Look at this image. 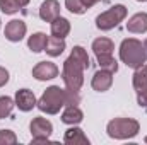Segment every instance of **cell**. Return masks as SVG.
I'll use <instances>...</instances> for the list:
<instances>
[{
    "label": "cell",
    "instance_id": "6da1fadb",
    "mask_svg": "<svg viewBox=\"0 0 147 145\" xmlns=\"http://www.w3.org/2000/svg\"><path fill=\"white\" fill-rule=\"evenodd\" d=\"M79 101H80L79 92L62 89L60 85H51L43 92L36 106L39 111H43L46 114H57V113H60L62 108H65L69 104H79Z\"/></svg>",
    "mask_w": 147,
    "mask_h": 145
},
{
    "label": "cell",
    "instance_id": "7a4b0ae2",
    "mask_svg": "<svg viewBox=\"0 0 147 145\" xmlns=\"http://www.w3.org/2000/svg\"><path fill=\"white\" fill-rule=\"evenodd\" d=\"M120 60L130 67V68H139L146 63V53H144V44L135 39V38H127L120 44Z\"/></svg>",
    "mask_w": 147,
    "mask_h": 145
},
{
    "label": "cell",
    "instance_id": "3957f363",
    "mask_svg": "<svg viewBox=\"0 0 147 145\" xmlns=\"http://www.w3.org/2000/svg\"><path fill=\"white\" fill-rule=\"evenodd\" d=\"M140 132V125L134 118H115L111 119L106 126V133L110 138L115 140H128L137 137Z\"/></svg>",
    "mask_w": 147,
    "mask_h": 145
},
{
    "label": "cell",
    "instance_id": "277c9868",
    "mask_svg": "<svg viewBox=\"0 0 147 145\" xmlns=\"http://www.w3.org/2000/svg\"><path fill=\"white\" fill-rule=\"evenodd\" d=\"M84 67L80 63H77L74 58H67L63 62V68H62V79H63V84H65V89L67 91H72V92H79L82 84H84Z\"/></svg>",
    "mask_w": 147,
    "mask_h": 145
},
{
    "label": "cell",
    "instance_id": "5b68a950",
    "mask_svg": "<svg viewBox=\"0 0 147 145\" xmlns=\"http://www.w3.org/2000/svg\"><path fill=\"white\" fill-rule=\"evenodd\" d=\"M127 14H128L127 7L121 5V3H116V5L110 7L108 10L101 12V14L96 17V28L101 29V31H110L113 28H116V26L127 17Z\"/></svg>",
    "mask_w": 147,
    "mask_h": 145
},
{
    "label": "cell",
    "instance_id": "8992f818",
    "mask_svg": "<svg viewBox=\"0 0 147 145\" xmlns=\"http://www.w3.org/2000/svg\"><path fill=\"white\" fill-rule=\"evenodd\" d=\"M29 130L33 135V144H45L50 142V135L53 133V125L46 118L38 116L33 118V121L29 123Z\"/></svg>",
    "mask_w": 147,
    "mask_h": 145
},
{
    "label": "cell",
    "instance_id": "52a82bcc",
    "mask_svg": "<svg viewBox=\"0 0 147 145\" xmlns=\"http://www.w3.org/2000/svg\"><path fill=\"white\" fill-rule=\"evenodd\" d=\"M26 31H28L26 22L21 21V19H14V21H10V22L5 26L3 34H5V38H7L9 41H12V43H19L22 38L26 36Z\"/></svg>",
    "mask_w": 147,
    "mask_h": 145
},
{
    "label": "cell",
    "instance_id": "ba28073f",
    "mask_svg": "<svg viewBox=\"0 0 147 145\" xmlns=\"http://www.w3.org/2000/svg\"><path fill=\"white\" fill-rule=\"evenodd\" d=\"M14 103H16L17 108L21 109V111H24V113L31 111V109L38 104L36 97H34V92L29 91V89H19V91L16 92V99H14Z\"/></svg>",
    "mask_w": 147,
    "mask_h": 145
},
{
    "label": "cell",
    "instance_id": "9c48e42d",
    "mask_svg": "<svg viewBox=\"0 0 147 145\" xmlns=\"http://www.w3.org/2000/svg\"><path fill=\"white\" fill-rule=\"evenodd\" d=\"M33 77L36 80H51L58 77V67L53 62H39L33 68Z\"/></svg>",
    "mask_w": 147,
    "mask_h": 145
},
{
    "label": "cell",
    "instance_id": "30bf717a",
    "mask_svg": "<svg viewBox=\"0 0 147 145\" xmlns=\"http://www.w3.org/2000/svg\"><path fill=\"white\" fill-rule=\"evenodd\" d=\"M91 85L98 92H106L111 85H113V73L108 72V70H105V68H99L98 72L94 73V77L91 80Z\"/></svg>",
    "mask_w": 147,
    "mask_h": 145
},
{
    "label": "cell",
    "instance_id": "8fae6325",
    "mask_svg": "<svg viewBox=\"0 0 147 145\" xmlns=\"http://www.w3.org/2000/svg\"><path fill=\"white\" fill-rule=\"evenodd\" d=\"M39 17L45 22H51L60 17V2L58 0H45L39 7Z\"/></svg>",
    "mask_w": 147,
    "mask_h": 145
},
{
    "label": "cell",
    "instance_id": "7c38bea8",
    "mask_svg": "<svg viewBox=\"0 0 147 145\" xmlns=\"http://www.w3.org/2000/svg\"><path fill=\"white\" fill-rule=\"evenodd\" d=\"M127 31L134 34L147 33V12H137L134 14L127 22Z\"/></svg>",
    "mask_w": 147,
    "mask_h": 145
},
{
    "label": "cell",
    "instance_id": "4fadbf2b",
    "mask_svg": "<svg viewBox=\"0 0 147 145\" xmlns=\"http://www.w3.org/2000/svg\"><path fill=\"white\" fill-rule=\"evenodd\" d=\"M82 119H84V113H82V109L79 108L77 104H69V106H65L63 113H62V123L72 126V125H79Z\"/></svg>",
    "mask_w": 147,
    "mask_h": 145
},
{
    "label": "cell",
    "instance_id": "5bb4252c",
    "mask_svg": "<svg viewBox=\"0 0 147 145\" xmlns=\"http://www.w3.org/2000/svg\"><path fill=\"white\" fill-rule=\"evenodd\" d=\"M63 142L67 145H89V138L84 135V132L80 128H77L72 125V128H69L63 135Z\"/></svg>",
    "mask_w": 147,
    "mask_h": 145
},
{
    "label": "cell",
    "instance_id": "9a60e30c",
    "mask_svg": "<svg viewBox=\"0 0 147 145\" xmlns=\"http://www.w3.org/2000/svg\"><path fill=\"white\" fill-rule=\"evenodd\" d=\"M132 85H134L137 94L147 92V65H142V67L135 68L134 77H132Z\"/></svg>",
    "mask_w": 147,
    "mask_h": 145
},
{
    "label": "cell",
    "instance_id": "2e32d148",
    "mask_svg": "<svg viewBox=\"0 0 147 145\" xmlns=\"http://www.w3.org/2000/svg\"><path fill=\"white\" fill-rule=\"evenodd\" d=\"M50 24H51V36L62 38V39H65L69 36V33H70V21L69 19L60 15L55 21H51Z\"/></svg>",
    "mask_w": 147,
    "mask_h": 145
},
{
    "label": "cell",
    "instance_id": "e0dca14e",
    "mask_svg": "<svg viewBox=\"0 0 147 145\" xmlns=\"http://www.w3.org/2000/svg\"><path fill=\"white\" fill-rule=\"evenodd\" d=\"M115 50V43L111 41L110 38H98L92 41V51L96 56L99 55H113Z\"/></svg>",
    "mask_w": 147,
    "mask_h": 145
},
{
    "label": "cell",
    "instance_id": "ac0fdd59",
    "mask_svg": "<svg viewBox=\"0 0 147 145\" xmlns=\"http://www.w3.org/2000/svg\"><path fill=\"white\" fill-rule=\"evenodd\" d=\"M65 50V39L57 36H48L46 39V46H45V51L50 55V56H60Z\"/></svg>",
    "mask_w": 147,
    "mask_h": 145
},
{
    "label": "cell",
    "instance_id": "d6986e66",
    "mask_svg": "<svg viewBox=\"0 0 147 145\" xmlns=\"http://www.w3.org/2000/svg\"><path fill=\"white\" fill-rule=\"evenodd\" d=\"M29 2H31V0H0V10H2L3 14L12 15V14L19 12L22 7H26Z\"/></svg>",
    "mask_w": 147,
    "mask_h": 145
},
{
    "label": "cell",
    "instance_id": "ffe728a7",
    "mask_svg": "<svg viewBox=\"0 0 147 145\" xmlns=\"http://www.w3.org/2000/svg\"><path fill=\"white\" fill-rule=\"evenodd\" d=\"M46 39H48V36L45 33H34L28 39V46H29V50L33 53H41V51H45Z\"/></svg>",
    "mask_w": 147,
    "mask_h": 145
},
{
    "label": "cell",
    "instance_id": "44dd1931",
    "mask_svg": "<svg viewBox=\"0 0 147 145\" xmlns=\"http://www.w3.org/2000/svg\"><path fill=\"white\" fill-rule=\"evenodd\" d=\"M98 58V63H99V68H105L111 73L118 72V62L113 58V55H99L96 56Z\"/></svg>",
    "mask_w": 147,
    "mask_h": 145
},
{
    "label": "cell",
    "instance_id": "7402d4cb",
    "mask_svg": "<svg viewBox=\"0 0 147 145\" xmlns=\"http://www.w3.org/2000/svg\"><path fill=\"white\" fill-rule=\"evenodd\" d=\"M70 58H74L77 63H80L84 68H89V56L82 46H74L72 51H70Z\"/></svg>",
    "mask_w": 147,
    "mask_h": 145
},
{
    "label": "cell",
    "instance_id": "603a6c76",
    "mask_svg": "<svg viewBox=\"0 0 147 145\" xmlns=\"http://www.w3.org/2000/svg\"><path fill=\"white\" fill-rule=\"evenodd\" d=\"M14 106H16L14 99H10L9 96H0V118H7L12 113Z\"/></svg>",
    "mask_w": 147,
    "mask_h": 145
},
{
    "label": "cell",
    "instance_id": "cb8c5ba5",
    "mask_svg": "<svg viewBox=\"0 0 147 145\" xmlns=\"http://www.w3.org/2000/svg\"><path fill=\"white\" fill-rule=\"evenodd\" d=\"M65 7L72 12V14H77V15H82L87 12V9L82 5L80 0H65Z\"/></svg>",
    "mask_w": 147,
    "mask_h": 145
},
{
    "label": "cell",
    "instance_id": "d4e9b609",
    "mask_svg": "<svg viewBox=\"0 0 147 145\" xmlns=\"http://www.w3.org/2000/svg\"><path fill=\"white\" fill-rule=\"evenodd\" d=\"M17 144V137L12 130H0V145Z\"/></svg>",
    "mask_w": 147,
    "mask_h": 145
},
{
    "label": "cell",
    "instance_id": "484cf974",
    "mask_svg": "<svg viewBox=\"0 0 147 145\" xmlns=\"http://www.w3.org/2000/svg\"><path fill=\"white\" fill-rule=\"evenodd\" d=\"M7 82H9V70L0 67V87H3Z\"/></svg>",
    "mask_w": 147,
    "mask_h": 145
},
{
    "label": "cell",
    "instance_id": "4316f807",
    "mask_svg": "<svg viewBox=\"0 0 147 145\" xmlns=\"http://www.w3.org/2000/svg\"><path fill=\"white\" fill-rule=\"evenodd\" d=\"M137 103H139L140 108H144L147 111V92H144V94H137Z\"/></svg>",
    "mask_w": 147,
    "mask_h": 145
},
{
    "label": "cell",
    "instance_id": "83f0119b",
    "mask_svg": "<svg viewBox=\"0 0 147 145\" xmlns=\"http://www.w3.org/2000/svg\"><path fill=\"white\" fill-rule=\"evenodd\" d=\"M80 2H82V5H84L86 9H91L92 5H96V3L101 2V0H80Z\"/></svg>",
    "mask_w": 147,
    "mask_h": 145
},
{
    "label": "cell",
    "instance_id": "f1b7e54d",
    "mask_svg": "<svg viewBox=\"0 0 147 145\" xmlns=\"http://www.w3.org/2000/svg\"><path fill=\"white\" fill-rule=\"evenodd\" d=\"M142 44H144V53H146V60H147V39L142 43Z\"/></svg>",
    "mask_w": 147,
    "mask_h": 145
},
{
    "label": "cell",
    "instance_id": "f546056e",
    "mask_svg": "<svg viewBox=\"0 0 147 145\" xmlns=\"http://www.w3.org/2000/svg\"><path fill=\"white\" fill-rule=\"evenodd\" d=\"M137 2H147V0H137Z\"/></svg>",
    "mask_w": 147,
    "mask_h": 145
},
{
    "label": "cell",
    "instance_id": "4dcf8cb0",
    "mask_svg": "<svg viewBox=\"0 0 147 145\" xmlns=\"http://www.w3.org/2000/svg\"><path fill=\"white\" fill-rule=\"evenodd\" d=\"M144 142H146V144H147V137H146V138H144Z\"/></svg>",
    "mask_w": 147,
    "mask_h": 145
}]
</instances>
